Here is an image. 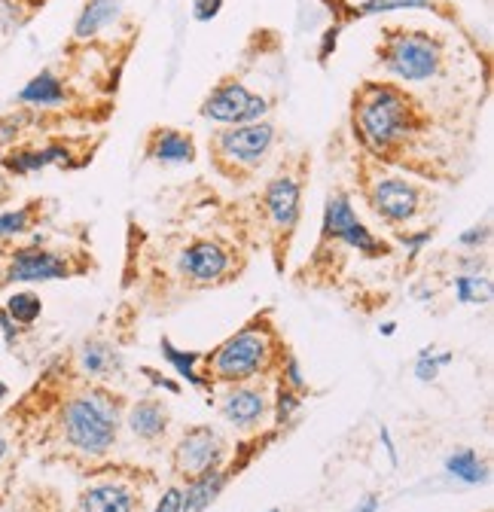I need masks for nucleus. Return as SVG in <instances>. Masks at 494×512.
I'll list each match as a JSON object with an SVG mask.
<instances>
[{
    "label": "nucleus",
    "instance_id": "nucleus-29",
    "mask_svg": "<svg viewBox=\"0 0 494 512\" xmlns=\"http://www.w3.org/2000/svg\"><path fill=\"white\" fill-rule=\"evenodd\" d=\"M302 406V394H296V391H290V388H278V403H275V415H278V424H287L290 421V415L296 412Z\"/></svg>",
    "mask_w": 494,
    "mask_h": 512
},
{
    "label": "nucleus",
    "instance_id": "nucleus-8",
    "mask_svg": "<svg viewBox=\"0 0 494 512\" xmlns=\"http://www.w3.org/2000/svg\"><path fill=\"white\" fill-rule=\"evenodd\" d=\"M61 436L86 458H104L119 436V403L104 388H86L61 406Z\"/></svg>",
    "mask_w": 494,
    "mask_h": 512
},
{
    "label": "nucleus",
    "instance_id": "nucleus-12",
    "mask_svg": "<svg viewBox=\"0 0 494 512\" xmlns=\"http://www.w3.org/2000/svg\"><path fill=\"white\" fill-rule=\"evenodd\" d=\"M223 461H226V442L208 424L190 427L187 433L177 439L174 452H171L174 473L180 479H187V482L199 479L202 473H211V470L223 467Z\"/></svg>",
    "mask_w": 494,
    "mask_h": 512
},
{
    "label": "nucleus",
    "instance_id": "nucleus-11",
    "mask_svg": "<svg viewBox=\"0 0 494 512\" xmlns=\"http://www.w3.org/2000/svg\"><path fill=\"white\" fill-rule=\"evenodd\" d=\"M269 110H272V101L260 92H251L235 74L220 77L199 104V116L217 125L260 122L269 116Z\"/></svg>",
    "mask_w": 494,
    "mask_h": 512
},
{
    "label": "nucleus",
    "instance_id": "nucleus-2",
    "mask_svg": "<svg viewBox=\"0 0 494 512\" xmlns=\"http://www.w3.org/2000/svg\"><path fill=\"white\" fill-rule=\"evenodd\" d=\"M202 378L211 388L214 384H247L266 375L275 363H284L278 330L269 314L254 317L226 342H220L211 354H202Z\"/></svg>",
    "mask_w": 494,
    "mask_h": 512
},
{
    "label": "nucleus",
    "instance_id": "nucleus-17",
    "mask_svg": "<svg viewBox=\"0 0 494 512\" xmlns=\"http://www.w3.org/2000/svg\"><path fill=\"white\" fill-rule=\"evenodd\" d=\"M122 19V0H83V7L74 19L71 37L74 43H89L107 28Z\"/></svg>",
    "mask_w": 494,
    "mask_h": 512
},
{
    "label": "nucleus",
    "instance_id": "nucleus-38",
    "mask_svg": "<svg viewBox=\"0 0 494 512\" xmlns=\"http://www.w3.org/2000/svg\"><path fill=\"white\" fill-rule=\"evenodd\" d=\"M7 394H10V388H7L4 381H0V400H7Z\"/></svg>",
    "mask_w": 494,
    "mask_h": 512
},
{
    "label": "nucleus",
    "instance_id": "nucleus-28",
    "mask_svg": "<svg viewBox=\"0 0 494 512\" xmlns=\"http://www.w3.org/2000/svg\"><path fill=\"white\" fill-rule=\"evenodd\" d=\"M162 351H165V360H168L183 378H187L190 384H196V388H208L205 378L196 372V363L202 360V354H183V351H177L168 339H162Z\"/></svg>",
    "mask_w": 494,
    "mask_h": 512
},
{
    "label": "nucleus",
    "instance_id": "nucleus-33",
    "mask_svg": "<svg viewBox=\"0 0 494 512\" xmlns=\"http://www.w3.org/2000/svg\"><path fill=\"white\" fill-rule=\"evenodd\" d=\"M180 500H183V491H180V488H168V491L159 497V503H156L153 512H180Z\"/></svg>",
    "mask_w": 494,
    "mask_h": 512
},
{
    "label": "nucleus",
    "instance_id": "nucleus-10",
    "mask_svg": "<svg viewBox=\"0 0 494 512\" xmlns=\"http://www.w3.org/2000/svg\"><path fill=\"white\" fill-rule=\"evenodd\" d=\"M342 247H351V250L363 253L366 260H382V256L394 253L391 241L373 235L360 223V217L354 214L351 192L333 189L327 196V202H324V220H321L318 247L312 253V269H321L324 263L339 260Z\"/></svg>",
    "mask_w": 494,
    "mask_h": 512
},
{
    "label": "nucleus",
    "instance_id": "nucleus-18",
    "mask_svg": "<svg viewBox=\"0 0 494 512\" xmlns=\"http://www.w3.org/2000/svg\"><path fill=\"white\" fill-rule=\"evenodd\" d=\"M49 199H31L22 208H10L0 211V244H13L19 238H28L34 232H40V226L49 217Z\"/></svg>",
    "mask_w": 494,
    "mask_h": 512
},
{
    "label": "nucleus",
    "instance_id": "nucleus-22",
    "mask_svg": "<svg viewBox=\"0 0 494 512\" xmlns=\"http://www.w3.org/2000/svg\"><path fill=\"white\" fill-rule=\"evenodd\" d=\"M77 360H80V369H83L89 378H107V375H113V372L119 369V354H116V348H113L110 342H104V339H86V342L80 345Z\"/></svg>",
    "mask_w": 494,
    "mask_h": 512
},
{
    "label": "nucleus",
    "instance_id": "nucleus-19",
    "mask_svg": "<svg viewBox=\"0 0 494 512\" xmlns=\"http://www.w3.org/2000/svg\"><path fill=\"white\" fill-rule=\"evenodd\" d=\"M80 509L83 512H135L138 509V497L126 482H98L89 485L80 497Z\"/></svg>",
    "mask_w": 494,
    "mask_h": 512
},
{
    "label": "nucleus",
    "instance_id": "nucleus-21",
    "mask_svg": "<svg viewBox=\"0 0 494 512\" xmlns=\"http://www.w3.org/2000/svg\"><path fill=\"white\" fill-rule=\"evenodd\" d=\"M232 479V470H211V473H202L199 479L187 482V491H183V500H180V512H205L217 497L220 491L226 488V482Z\"/></svg>",
    "mask_w": 494,
    "mask_h": 512
},
{
    "label": "nucleus",
    "instance_id": "nucleus-20",
    "mask_svg": "<svg viewBox=\"0 0 494 512\" xmlns=\"http://www.w3.org/2000/svg\"><path fill=\"white\" fill-rule=\"evenodd\" d=\"M168 421H171L168 406H165V400H156V397L138 400V403L129 409V418H126L129 430H132L138 439H144V442L162 439V436L168 433Z\"/></svg>",
    "mask_w": 494,
    "mask_h": 512
},
{
    "label": "nucleus",
    "instance_id": "nucleus-24",
    "mask_svg": "<svg viewBox=\"0 0 494 512\" xmlns=\"http://www.w3.org/2000/svg\"><path fill=\"white\" fill-rule=\"evenodd\" d=\"M4 311L16 320L19 327H31V324H37L40 314H43V299L34 290H16L7 299Z\"/></svg>",
    "mask_w": 494,
    "mask_h": 512
},
{
    "label": "nucleus",
    "instance_id": "nucleus-6",
    "mask_svg": "<svg viewBox=\"0 0 494 512\" xmlns=\"http://www.w3.org/2000/svg\"><path fill=\"white\" fill-rule=\"evenodd\" d=\"M449 46L440 34L385 25L382 40L376 46V58L397 83H430L446 71Z\"/></svg>",
    "mask_w": 494,
    "mask_h": 512
},
{
    "label": "nucleus",
    "instance_id": "nucleus-16",
    "mask_svg": "<svg viewBox=\"0 0 494 512\" xmlns=\"http://www.w3.org/2000/svg\"><path fill=\"white\" fill-rule=\"evenodd\" d=\"M71 86L65 83V77H58L52 68H43L40 74H34L16 95L19 107H31V110H58L71 104Z\"/></svg>",
    "mask_w": 494,
    "mask_h": 512
},
{
    "label": "nucleus",
    "instance_id": "nucleus-36",
    "mask_svg": "<svg viewBox=\"0 0 494 512\" xmlns=\"http://www.w3.org/2000/svg\"><path fill=\"white\" fill-rule=\"evenodd\" d=\"M376 509H379V500H376V497H366V500L357 506V512H376Z\"/></svg>",
    "mask_w": 494,
    "mask_h": 512
},
{
    "label": "nucleus",
    "instance_id": "nucleus-5",
    "mask_svg": "<svg viewBox=\"0 0 494 512\" xmlns=\"http://www.w3.org/2000/svg\"><path fill=\"white\" fill-rule=\"evenodd\" d=\"M357 177H360V183H357L360 199L366 202V208L394 232H406L427 211H434L430 208L434 205V196H430V189L424 183L394 174L376 159L363 156Z\"/></svg>",
    "mask_w": 494,
    "mask_h": 512
},
{
    "label": "nucleus",
    "instance_id": "nucleus-9",
    "mask_svg": "<svg viewBox=\"0 0 494 512\" xmlns=\"http://www.w3.org/2000/svg\"><path fill=\"white\" fill-rule=\"evenodd\" d=\"M174 275L187 290H211L241 278L247 256L223 235H196L174 250Z\"/></svg>",
    "mask_w": 494,
    "mask_h": 512
},
{
    "label": "nucleus",
    "instance_id": "nucleus-3",
    "mask_svg": "<svg viewBox=\"0 0 494 512\" xmlns=\"http://www.w3.org/2000/svg\"><path fill=\"white\" fill-rule=\"evenodd\" d=\"M308 162L305 156L284 162L257 196V217L266 232V247L278 272L287 269V256L293 250L299 223H302V192H305Z\"/></svg>",
    "mask_w": 494,
    "mask_h": 512
},
{
    "label": "nucleus",
    "instance_id": "nucleus-4",
    "mask_svg": "<svg viewBox=\"0 0 494 512\" xmlns=\"http://www.w3.org/2000/svg\"><path fill=\"white\" fill-rule=\"evenodd\" d=\"M278 147V125L269 119L220 125L208 135V159L217 177L235 186L254 183Z\"/></svg>",
    "mask_w": 494,
    "mask_h": 512
},
{
    "label": "nucleus",
    "instance_id": "nucleus-7",
    "mask_svg": "<svg viewBox=\"0 0 494 512\" xmlns=\"http://www.w3.org/2000/svg\"><path fill=\"white\" fill-rule=\"evenodd\" d=\"M92 260L86 250L52 247L43 235H31L25 244H7L0 256V290L13 284H46L89 275Z\"/></svg>",
    "mask_w": 494,
    "mask_h": 512
},
{
    "label": "nucleus",
    "instance_id": "nucleus-27",
    "mask_svg": "<svg viewBox=\"0 0 494 512\" xmlns=\"http://www.w3.org/2000/svg\"><path fill=\"white\" fill-rule=\"evenodd\" d=\"M455 296L464 305H479V302H488L491 299V284H488L485 275H467V272H461L455 278Z\"/></svg>",
    "mask_w": 494,
    "mask_h": 512
},
{
    "label": "nucleus",
    "instance_id": "nucleus-30",
    "mask_svg": "<svg viewBox=\"0 0 494 512\" xmlns=\"http://www.w3.org/2000/svg\"><path fill=\"white\" fill-rule=\"evenodd\" d=\"M446 363H449V354L434 357L430 351H424V354L418 357V363H415V372H418V378H421V381H434V378H437V372H440V366H446Z\"/></svg>",
    "mask_w": 494,
    "mask_h": 512
},
{
    "label": "nucleus",
    "instance_id": "nucleus-39",
    "mask_svg": "<svg viewBox=\"0 0 494 512\" xmlns=\"http://www.w3.org/2000/svg\"><path fill=\"white\" fill-rule=\"evenodd\" d=\"M0 37H4V25H0Z\"/></svg>",
    "mask_w": 494,
    "mask_h": 512
},
{
    "label": "nucleus",
    "instance_id": "nucleus-15",
    "mask_svg": "<svg viewBox=\"0 0 494 512\" xmlns=\"http://www.w3.org/2000/svg\"><path fill=\"white\" fill-rule=\"evenodd\" d=\"M269 409H272V403H269L266 391L254 388V384H229V391L220 400L223 418L238 430H254L269 415Z\"/></svg>",
    "mask_w": 494,
    "mask_h": 512
},
{
    "label": "nucleus",
    "instance_id": "nucleus-32",
    "mask_svg": "<svg viewBox=\"0 0 494 512\" xmlns=\"http://www.w3.org/2000/svg\"><path fill=\"white\" fill-rule=\"evenodd\" d=\"M488 241V226H473V229H467L461 238H458V244L461 247H470L473 253L479 250V244H485Z\"/></svg>",
    "mask_w": 494,
    "mask_h": 512
},
{
    "label": "nucleus",
    "instance_id": "nucleus-25",
    "mask_svg": "<svg viewBox=\"0 0 494 512\" xmlns=\"http://www.w3.org/2000/svg\"><path fill=\"white\" fill-rule=\"evenodd\" d=\"M446 470L455 476V479H461V482H467V485H479V482H485V464L476 458V452H470V448H461V452H455L449 461H446Z\"/></svg>",
    "mask_w": 494,
    "mask_h": 512
},
{
    "label": "nucleus",
    "instance_id": "nucleus-31",
    "mask_svg": "<svg viewBox=\"0 0 494 512\" xmlns=\"http://www.w3.org/2000/svg\"><path fill=\"white\" fill-rule=\"evenodd\" d=\"M190 10L196 22H214L223 13V0H193Z\"/></svg>",
    "mask_w": 494,
    "mask_h": 512
},
{
    "label": "nucleus",
    "instance_id": "nucleus-37",
    "mask_svg": "<svg viewBox=\"0 0 494 512\" xmlns=\"http://www.w3.org/2000/svg\"><path fill=\"white\" fill-rule=\"evenodd\" d=\"M10 455V442H7V436L4 433H0V461H4Z\"/></svg>",
    "mask_w": 494,
    "mask_h": 512
},
{
    "label": "nucleus",
    "instance_id": "nucleus-35",
    "mask_svg": "<svg viewBox=\"0 0 494 512\" xmlns=\"http://www.w3.org/2000/svg\"><path fill=\"white\" fill-rule=\"evenodd\" d=\"M0 330H4V339H7V345H13L16 339H19V333H22V327L16 324V320L0 308Z\"/></svg>",
    "mask_w": 494,
    "mask_h": 512
},
{
    "label": "nucleus",
    "instance_id": "nucleus-1",
    "mask_svg": "<svg viewBox=\"0 0 494 512\" xmlns=\"http://www.w3.org/2000/svg\"><path fill=\"white\" fill-rule=\"evenodd\" d=\"M424 104L391 80H363L351 95V135L369 159L400 162L427 132Z\"/></svg>",
    "mask_w": 494,
    "mask_h": 512
},
{
    "label": "nucleus",
    "instance_id": "nucleus-14",
    "mask_svg": "<svg viewBox=\"0 0 494 512\" xmlns=\"http://www.w3.org/2000/svg\"><path fill=\"white\" fill-rule=\"evenodd\" d=\"M141 153L153 165L174 168V165H193L199 159V144H196L193 132H187V128L153 125V128H147Z\"/></svg>",
    "mask_w": 494,
    "mask_h": 512
},
{
    "label": "nucleus",
    "instance_id": "nucleus-23",
    "mask_svg": "<svg viewBox=\"0 0 494 512\" xmlns=\"http://www.w3.org/2000/svg\"><path fill=\"white\" fill-rule=\"evenodd\" d=\"M37 113L40 110L22 107V110H10L0 116V153H7L10 147L28 141V132L37 125Z\"/></svg>",
    "mask_w": 494,
    "mask_h": 512
},
{
    "label": "nucleus",
    "instance_id": "nucleus-26",
    "mask_svg": "<svg viewBox=\"0 0 494 512\" xmlns=\"http://www.w3.org/2000/svg\"><path fill=\"white\" fill-rule=\"evenodd\" d=\"M434 7H437V0H363L351 16L363 19V16H379V13H394V10H434Z\"/></svg>",
    "mask_w": 494,
    "mask_h": 512
},
{
    "label": "nucleus",
    "instance_id": "nucleus-40",
    "mask_svg": "<svg viewBox=\"0 0 494 512\" xmlns=\"http://www.w3.org/2000/svg\"><path fill=\"white\" fill-rule=\"evenodd\" d=\"M269 512H281V509H269Z\"/></svg>",
    "mask_w": 494,
    "mask_h": 512
},
{
    "label": "nucleus",
    "instance_id": "nucleus-34",
    "mask_svg": "<svg viewBox=\"0 0 494 512\" xmlns=\"http://www.w3.org/2000/svg\"><path fill=\"white\" fill-rule=\"evenodd\" d=\"M16 199V180L0 168V208H7Z\"/></svg>",
    "mask_w": 494,
    "mask_h": 512
},
{
    "label": "nucleus",
    "instance_id": "nucleus-13",
    "mask_svg": "<svg viewBox=\"0 0 494 512\" xmlns=\"http://www.w3.org/2000/svg\"><path fill=\"white\" fill-rule=\"evenodd\" d=\"M74 159H80V165H86V159L65 138H49L43 144L22 141L4 153L0 168H4L13 180H19V177H31L37 171H46V168H77Z\"/></svg>",
    "mask_w": 494,
    "mask_h": 512
}]
</instances>
